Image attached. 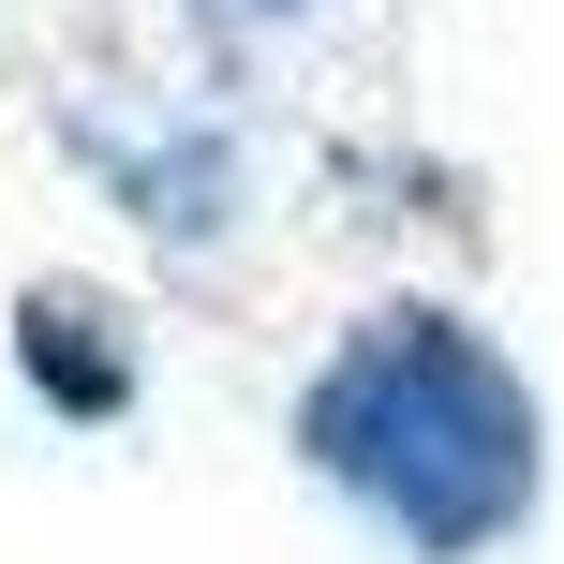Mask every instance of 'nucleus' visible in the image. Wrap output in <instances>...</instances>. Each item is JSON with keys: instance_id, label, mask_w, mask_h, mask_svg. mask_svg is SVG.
Segmentation results:
<instances>
[{"instance_id": "f257e3e1", "label": "nucleus", "mask_w": 564, "mask_h": 564, "mask_svg": "<svg viewBox=\"0 0 564 564\" xmlns=\"http://www.w3.org/2000/svg\"><path fill=\"white\" fill-rule=\"evenodd\" d=\"M312 446H327L401 535H431V550H476L490 520H520V476H535L520 387L446 327V312H401L387 341H357V371L312 401Z\"/></svg>"}]
</instances>
